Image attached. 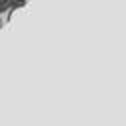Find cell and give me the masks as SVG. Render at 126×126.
Masks as SVG:
<instances>
[{"instance_id":"1","label":"cell","mask_w":126,"mask_h":126,"mask_svg":"<svg viewBox=\"0 0 126 126\" xmlns=\"http://www.w3.org/2000/svg\"><path fill=\"white\" fill-rule=\"evenodd\" d=\"M26 4V0H10V8L12 10H18V8H22Z\"/></svg>"},{"instance_id":"2","label":"cell","mask_w":126,"mask_h":126,"mask_svg":"<svg viewBox=\"0 0 126 126\" xmlns=\"http://www.w3.org/2000/svg\"><path fill=\"white\" fill-rule=\"evenodd\" d=\"M10 10V0H0V14Z\"/></svg>"},{"instance_id":"3","label":"cell","mask_w":126,"mask_h":126,"mask_svg":"<svg viewBox=\"0 0 126 126\" xmlns=\"http://www.w3.org/2000/svg\"><path fill=\"white\" fill-rule=\"evenodd\" d=\"M0 28H2V20H0Z\"/></svg>"}]
</instances>
